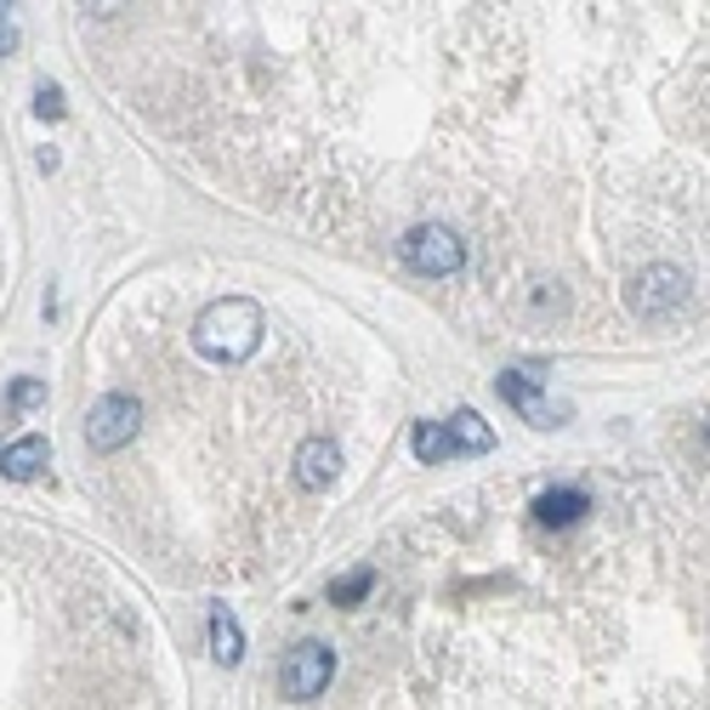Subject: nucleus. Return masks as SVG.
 Here are the masks:
<instances>
[{
    "label": "nucleus",
    "instance_id": "423d86ee",
    "mask_svg": "<svg viewBox=\"0 0 710 710\" xmlns=\"http://www.w3.org/2000/svg\"><path fill=\"white\" fill-rule=\"evenodd\" d=\"M495 393L506 398V404H517V409H524L535 426H562L568 420V404H551L546 393H535V382H529V375H495Z\"/></svg>",
    "mask_w": 710,
    "mask_h": 710
},
{
    "label": "nucleus",
    "instance_id": "9d476101",
    "mask_svg": "<svg viewBox=\"0 0 710 710\" xmlns=\"http://www.w3.org/2000/svg\"><path fill=\"white\" fill-rule=\"evenodd\" d=\"M211 659H216V666H240V659H245V631H240V620H233L222 602L211 608Z\"/></svg>",
    "mask_w": 710,
    "mask_h": 710
},
{
    "label": "nucleus",
    "instance_id": "7ed1b4c3",
    "mask_svg": "<svg viewBox=\"0 0 710 710\" xmlns=\"http://www.w3.org/2000/svg\"><path fill=\"white\" fill-rule=\"evenodd\" d=\"M136 426H142V404L131 393H103L85 415V444L98 455H114V449H125L136 438Z\"/></svg>",
    "mask_w": 710,
    "mask_h": 710
},
{
    "label": "nucleus",
    "instance_id": "f03ea898",
    "mask_svg": "<svg viewBox=\"0 0 710 710\" xmlns=\"http://www.w3.org/2000/svg\"><path fill=\"white\" fill-rule=\"evenodd\" d=\"M688 273L682 267H671V262H653L648 273H637L631 278V291H626V302H631V313L637 318H648V324H666V318H677L682 307H688Z\"/></svg>",
    "mask_w": 710,
    "mask_h": 710
},
{
    "label": "nucleus",
    "instance_id": "6e6552de",
    "mask_svg": "<svg viewBox=\"0 0 710 710\" xmlns=\"http://www.w3.org/2000/svg\"><path fill=\"white\" fill-rule=\"evenodd\" d=\"M45 460H52V444H45V438H18V444H7V449H0V471H7L12 484L40 478V471H45Z\"/></svg>",
    "mask_w": 710,
    "mask_h": 710
},
{
    "label": "nucleus",
    "instance_id": "f8f14e48",
    "mask_svg": "<svg viewBox=\"0 0 710 710\" xmlns=\"http://www.w3.org/2000/svg\"><path fill=\"white\" fill-rule=\"evenodd\" d=\"M409 449H415V460H449L455 455V438H449V426L444 420H415V433H409Z\"/></svg>",
    "mask_w": 710,
    "mask_h": 710
},
{
    "label": "nucleus",
    "instance_id": "a211bd4d",
    "mask_svg": "<svg viewBox=\"0 0 710 710\" xmlns=\"http://www.w3.org/2000/svg\"><path fill=\"white\" fill-rule=\"evenodd\" d=\"M0 18H7V7H0Z\"/></svg>",
    "mask_w": 710,
    "mask_h": 710
},
{
    "label": "nucleus",
    "instance_id": "39448f33",
    "mask_svg": "<svg viewBox=\"0 0 710 710\" xmlns=\"http://www.w3.org/2000/svg\"><path fill=\"white\" fill-rule=\"evenodd\" d=\"M329 677H336V648L329 642H296L291 653H284V666H278L284 699H318L329 688Z\"/></svg>",
    "mask_w": 710,
    "mask_h": 710
},
{
    "label": "nucleus",
    "instance_id": "0eeeda50",
    "mask_svg": "<svg viewBox=\"0 0 710 710\" xmlns=\"http://www.w3.org/2000/svg\"><path fill=\"white\" fill-rule=\"evenodd\" d=\"M342 478V449H336V438H307L302 449H296V484L302 489H329Z\"/></svg>",
    "mask_w": 710,
    "mask_h": 710
},
{
    "label": "nucleus",
    "instance_id": "2eb2a0df",
    "mask_svg": "<svg viewBox=\"0 0 710 710\" xmlns=\"http://www.w3.org/2000/svg\"><path fill=\"white\" fill-rule=\"evenodd\" d=\"M34 120H63V91H58L52 80L34 91Z\"/></svg>",
    "mask_w": 710,
    "mask_h": 710
},
{
    "label": "nucleus",
    "instance_id": "20e7f679",
    "mask_svg": "<svg viewBox=\"0 0 710 710\" xmlns=\"http://www.w3.org/2000/svg\"><path fill=\"white\" fill-rule=\"evenodd\" d=\"M404 262L420 278H449L466 262V251H460V240H455L444 222H420V227L404 233Z\"/></svg>",
    "mask_w": 710,
    "mask_h": 710
},
{
    "label": "nucleus",
    "instance_id": "9b49d317",
    "mask_svg": "<svg viewBox=\"0 0 710 710\" xmlns=\"http://www.w3.org/2000/svg\"><path fill=\"white\" fill-rule=\"evenodd\" d=\"M449 438H455V455L466 449V455H484V449H495V433H489V420L478 415V409H455V420H449Z\"/></svg>",
    "mask_w": 710,
    "mask_h": 710
},
{
    "label": "nucleus",
    "instance_id": "dca6fc26",
    "mask_svg": "<svg viewBox=\"0 0 710 710\" xmlns=\"http://www.w3.org/2000/svg\"><path fill=\"white\" fill-rule=\"evenodd\" d=\"M7 52H18V29L0 23V58H7Z\"/></svg>",
    "mask_w": 710,
    "mask_h": 710
},
{
    "label": "nucleus",
    "instance_id": "f257e3e1",
    "mask_svg": "<svg viewBox=\"0 0 710 710\" xmlns=\"http://www.w3.org/2000/svg\"><path fill=\"white\" fill-rule=\"evenodd\" d=\"M267 336V318L251 296H222L194 318V347L216 364H245Z\"/></svg>",
    "mask_w": 710,
    "mask_h": 710
},
{
    "label": "nucleus",
    "instance_id": "ddd939ff",
    "mask_svg": "<svg viewBox=\"0 0 710 710\" xmlns=\"http://www.w3.org/2000/svg\"><path fill=\"white\" fill-rule=\"evenodd\" d=\"M369 586H375V568H364V562H358V568H347L342 580H329V591H324V597L336 602V608H353V602H364V597H369Z\"/></svg>",
    "mask_w": 710,
    "mask_h": 710
},
{
    "label": "nucleus",
    "instance_id": "1a4fd4ad",
    "mask_svg": "<svg viewBox=\"0 0 710 710\" xmlns=\"http://www.w3.org/2000/svg\"><path fill=\"white\" fill-rule=\"evenodd\" d=\"M591 511V500L580 495V489H546L540 500H535V517L546 529H568V524H580V517Z\"/></svg>",
    "mask_w": 710,
    "mask_h": 710
},
{
    "label": "nucleus",
    "instance_id": "4468645a",
    "mask_svg": "<svg viewBox=\"0 0 710 710\" xmlns=\"http://www.w3.org/2000/svg\"><path fill=\"white\" fill-rule=\"evenodd\" d=\"M45 404V382H34V375H23V382H12L7 393H0V409L18 415V409H40Z\"/></svg>",
    "mask_w": 710,
    "mask_h": 710
},
{
    "label": "nucleus",
    "instance_id": "f3484780",
    "mask_svg": "<svg viewBox=\"0 0 710 710\" xmlns=\"http://www.w3.org/2000/svg\"><path fill=\"white\" fill-rule=\"evenodd\" d=\"M704 444H710V426H704Z\"/></svg>",
    "mask_w": 710,
    "mask_h": 710
}]
</instances>
